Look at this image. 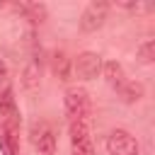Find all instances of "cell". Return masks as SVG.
<instances>
[{
    "label": "cell",
    "mask_w": 155,
    "mask_h": 155,
    "mask_svg": "<svg viewBox=\"0 0 155 155\" xmlns=\"http://www.w3.org/2000/svg\"><path fill=\"white\" fill-rule=\"evenodd\" d=\"M136 58L140 61V63H153L155 61V41L153 39H148V41H143L140 46H138V51H136Z\"/></svg>",
    "instance_id": "12"
},
{
    "label": "cell",
    "mask_w": 155,
    "mask_h": 155,
    "mask_svg": "<svg viewBox=\"0 0 155 155\" xmlns=\"http://www.w3.org/2000/svg\"><path fill=\"white\" fill-rule=\"evenodd\" d=\"M68 128H70V155H94L90 119L68 121Z\"/></svg>",
    "instance_id": "2"
},
{
    "label": "cell",
    "mask_w": 155,
    "mask_h": 155,
    "mask_svg": "<svg viewBox=\"0 0 155 155\" xmlns=\"http://www.w3.org/2000/svg\"><path fill=\"white\" fill-rule=\"evenodd\" d=\"M53 70H56L58 80H70V58L63 51H58L53 56Z\"/></svg>",
    "instance_id": "10"
},
{
    "label": "cell",
    "mask_w": 155,
    "mask_h": 155,
    "mask_svg": "<svg viewBox=\"0 0 155 155\" xmlns=\"http://www.w3.org/2000/svg\"><path fill=\"white\" fill-rule=\"evenodd\" d=\"M0 128H5L12 136H17L19 131V111H17L10 82H2L0 87Z\"/></svg>",
    "instance_id": "3"
},
{
    "label": "cell",
    "mask_w": 155,
    "mask_h": 155,
    "mask_svg": "<svg viewBox=\"0 0 155 155\" xmlns=\"http://www.w3.org/2000/svg\"><path fill=\"white\" fill-rule=\"evenodd\" d=\"M39 78H41V61L36 56H31L22 70V87L27 92H36L39 90Z\"/></svg>",
    "instance_id": "8"
},
{
    "label": "cell",
    "mask_w": 155,
    "mask_h": 155,
    "mask_svg": "<svg viewBox=\"0 0 155 155\" xmlns=\"http://www.w3.org/2000/svg\"><path fill=\"white\" fill-rule=\"evenodd\" d=\"M0 75H5V63L0 61Z\"/></svg>",
    "instance_id": "15"
},
{
    "label": "cell",
    "mask_w": 155,
    "mask_h": 155,
    "mask_svg": "<svg viewBox=\"0 0 155 155\" xmlns=\"http://www.w3.org/2000/svg\"><path fill=\"white\" fill-rule=\"evenodd\" d=\"M107 12H109V2H102V0L90 2V5L85 7V12L80 15V29H82V31H97V29L104 24Z\"/></svg>",
    "instance_id": "6"
},
{
    "label": "cell",
    "mask_w": 155,
    "mask_h": 155,
    "mask_svg": "<svg viewBox=\"0 0 155 155\" xmlns=\"http://www.w3.org/2000/svg\"><path fill=\"white\" fill-rule=\"evenodd\" d=\"M0 150H2V155H17V136L0 128Z\"/></svg>",
    "instance_id": "14"
},
{
    "label": "cell",
    "mask_w": 155,
    "mask_h": 155,
    "mask_svg": "<svg viewBox=\"0 0 155 155\" xmlns=\"http://www.w3.org/2000/svg\"><path fill=\"white\" fill-rule=\"evenodd\" d=\"M63 107H65V116L68 121H82L90 119L92 104H90V94L85 87H68L65 97H63Z\"/></svg>",
    "instance_id": "1"
},
{
    "label": "cell",
    "mask_w": 155,
    "mask_h": 155,
    "mask_svg": "<svg viewBox=\"0 0 155 155\" xmlns=\"http://www.w3.org/2000/svg\"><path fill=\"white\" fill-rule=\"evenodd\" d=\"M107 150H109V155H140L138 140H136L128 131H124V128H116V131L109 133V138H107Z\"/></svg>",
    "instance_id": "4"
},
{
    "label": "cell",
    "mask_w": 155,
    "mask_h": 155,
    "mask_svg": "<svg viewBox=\"0 0 155 155\" xmlns=\"http://www.w3.org/2000/svg\"><path fill=\"white\" fill-rule=\"evenodd\" d=\"M119 92H121V97H124L126 102H136V99L143 97V85H140V82H131V80H126V85H124Z\"/></svg>",
    "instance_id": "13"
},
{
    "label": "cell",
    "mask_w": 155,
    "mask_h": 155,
    "mask_svg": "<svg viewBox=\"0 0 155 155\" xmlns=\"http://www.w3.org/2000/svg\"><path fill=\"white\" fill-rule=\"evenodd\" d=\"M19 10H22L31 22H41V19L46 17V7H44L41 2H22Z\"/></svg>",
    "instance_id": "11"
},
{
    "label": "cell",
    "mask_w": 155,
    "mask_h": 155,
    "mask_svg": "<svg viewBox=\"0 0 155 155\" xmlns=\"http://www.w3.org/2000/svg\"><path fill=\"white\" fill-rule=\"evenodd\" d=\"M102 73H104V78H107V82H109L111 87L121 90V87L126 85V73H124V65H121V63L107 61V63H102Z\"/></svg>",
    "instance_id": "9"
},
{
    "label": "cell",
    "mask_w": 155,
    "mask_h": 155,
    "mask_svg": "<svg viewBox=\"0 0 155 155\" xmlns=\"http://www.w3.org/2000/svg\"><path fill=\"white\" fill-rule=\"evenodd\" d=\"M73 68H75V75L80 80H92L102 73V56L94 51H82L73 61Z\"/></svg>",
    "instance_id": "5"
},
{
    "label": "cell",
    "mask_w": 155,
    "mask_h": 155,
    "mask_svg": "<svg viewBox=\"0 0 155 155\" xmlns=\"http://www.w3.org/2000/svg\"><path fill=\"white\" fill-rule=\"evenodd\" d=\"M31 143L41 155H53L56 153V133L46 121H39L31 126Z\"/></svg>",
    "instance_id": "7"
}]
</instances>
